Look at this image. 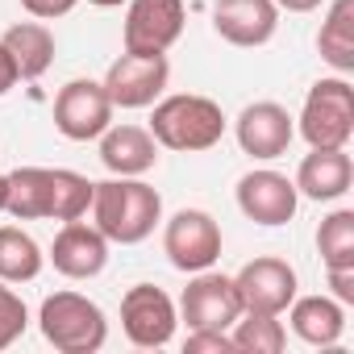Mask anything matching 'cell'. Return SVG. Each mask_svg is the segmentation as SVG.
<instances>
[{"instance_id": "1", "label": "cell", "mask_w": 354, "mask_h": 354, "mask_svg": "<svg viewBox=\"0 0 354 354\" xmlns=\"http://www.w3.org/2000/svg\"><path fill=\"white\" fill-rule=\"evenodd\" d=\"M92 225L117 242V246H138L154 234L162 221V196L142 180V175H113V180L92 188Z\"/></svg>"}, {"instance_id": "2", "label": "cell", "mask_w": 354, "mask_h": 354, "mask_svg": "<svg viewBox=\"0 0 354 354\" xmlns=\"http://www.w3.org/2000/svg\"><path fill=\"white\" fill-rule=\"evenodd\" d=\"M150 133L162 150H180V154H201L213 150L225 138V113L217 100L196 96V92H175V96H158L150 104Z\"/></svg>"}, {"instance_id": "3", "label": "cell", "mask_w": 354, "mask_h": 354, "mask_svg": "<svg viewBox=\"0 0 354 354\" xmlns=\"http://www.w3.org/2000/svg\"><path fill=\"white\" fill-rule=\"evenodd\" d=\"M38 329L59 354H96L109 342V317L84 292H55L38 308Z\"/></svg>"}, {"instance_id": "4", "label": "cell", "mask_w": 354, "mask_h": 354, "mask_svg": "<svg viewBox=\"0 0 354 354\" xmlns=\"http://www.w3.org/2000/svg\"><path fill=\"white\" fill-rule=\"evenodd\" d=\"M296 133L308 146H350L354 138V88L346 75L317 80L296 117Z\"/></svg>"}, {"instance_id": "5", "label": "cell", "mask_w": 354, "mask_h": 354, "mask_svg": "<svg viewBox=\"0 0 354 354\" xmlns=\"http://www.w3.org/2000/svg\"><path fill=\"white\" fill-rule=\"evenodd\" d=\"M162 254L175 271H209L221 259V225L205 209H180L162 225Z\"/></svg>"}, {"instance_id": "6", "label": "cell", "mask_w": 354, "mask_h": 354, "mask_svg": "<svg viewBox=\"0 0 354 354\" xmlns=\"http://www.w3.org/2000/svg\"><path fill=\"white\" fill-rule=\"evenodd\" d=\"M113 100L100 80H67L55 96V129L67 142H96L113 125Z\"/></svg>"}, {"instance_id": "7", "label": "cell", "mask_w": 354, "mask_h": 354, "mask_svg": "<svg viewBox=\"0 0 354 354\" xmlns=\"http://www.w3.org/2000/svg\"><path fill=\"white\" fill-rule=\"evenodd\" d=\"M175 325H180V308L162 288L133 283L121 296V329L138 350H162L175 337Z\"/></svg>"}, {"instance_id": "8", "label": "cell", "mask_w": 354, "mask_h": 354, "mask_svg": "<svg viewBox=\"0 0 354 354\" xmlns=\"http://www.w3.org/2000/svg\"><path fill=\"white\" fill-rule=\"evenodd\" d=\"M125 50L129 55H167L184 38L188 9L184 0H125Z\"/></svg>"}, {"instance_id": "9", "label": "cell", "mask_w": 354, "mask_h": 354, "mask_svg": "<svg viewBox=\"0 0 354 354\" xmlns=\"http://www.w3.org/2000/svg\"><path fill=\"white\" fill-rule=\"evenodd\" d=\"M171 80V63L167 55H121L109 63L104 71V92L113 100V109H150Z\"/></svg>"}, {"instance_id": "10", "label": "cell", "mask_w": 354, "mask_h": 354, "mask_svg": "<svg viewBox=\"0 0 354 354\" xmlns=\"http://www.w3.org/2000/svg\"><path fill=\"white\" fill-rule=\"evenodd\" d=\"M180 317L188 321V329H225L242 317V300L234 288V275L221 271H196L180 296Z\"/></svg>"}, {"instance_id": "11", "label": "cell", "mask_w": 354, "mask_h": 354, "mask_svg": "<svg viewBox=\"0 0 354 354\" xmlns=\"http://www.w3.org/2000/svg\"><path fill=\"white\" fill-rule=\"evenodd\" d=\"M238 209L246 221L254 225H288L300 209V192L296 184L288 180L283 171H271V167H259V171H246L238 180Z\"/></svg>"}, {"instance_id": "12", "label": "cell", "mask_w": 354, "mask_h": 354, "mask_svg": "<svg viewBox=\"0 0 354 354\" xmlns=\"http://www.w3.org/2000/svg\"><path fill=\"white\" fill-rule=\"evenodd\" d=\"M234 288H238V300H242V313H271V317H283V308L296 300V271L292 263L275 259V254H263V259H250L238 275H234Z\"/></svg>"}, {"instance_id": "13", "label": "cell", "mask_w": 354, "mask_h": 354, "mask_svg": "<svg viewBox=\"0 0 354 354\" xmlns=\"http://www.w3.org/2000/svg\"><path fill=\"white\" fill-rule=\"evenodd\" d=\"M234 138H238L242 154H250L259 162H271V158L288 154V146L296 138V117L275 100H254L238 113Z\"/></svg>"}, {"instance_id": "14", "label": "cell", "mask_w": 354, "mask_h": 354, "mask_svg": "<svg viewBox=\"0 0 354 354\" xmlns=\"http://www.w3.org/2000/svg\"><path fill=\"white\" fill-rule=\"evenodd\" d=\"M109 238L96 230V225H88L84 217L80 221H63V230L55 234V242H50V263H55V271L59 275H67V279H96L104 267H109Z\"/></svg>"}, {"instance_id": "15", "label": "cell", "mask_w": 354, "mask_h": 354, "mask_svg": "<svg viewBox=\"0 0 354 354\" xmlns=\"http://www.w3.org/2000/svg\"><path fill=\"white\" fill-rule=\"evenodd\" d=\"M213 30L230 46L254 50L275 38L279 9H275V0H213Z\"/></svg>"}, {"instance_id": "16", "label": "cell", "mask_w": 354, "mask_h": 354, "mask_svg": "<svg viewBox=\"0 0 354 354\" xmlns=\"http://www.w3.org/2000/svg\"><path fill=\"white\" fill-rule=\"evenodd\" d=\"M292 184L304 201H317V205L342 201L354 184V162H350L346 146H308Z\"/></svg>"}, {"instance_id": "17", "label": "cell", "mask_w": 354, "mask_h": 354, "mask_svg": "<svg viewBox=\"0 0 354 354\" xmlns=\"http://www.w3.org/2000/svg\"><path fill=\"white\" fill-rule=\"evenodd\" d=\"M288 313V325L292 333L304 342V346H317V350H333L346 333V304L333 300L329 292H317V296H300L283 308Z\"/></svg>"}, {"instance_id": "18", "label": "cell", "mask_w": 354, "mask_h": 354, "mask_svg": "<svg viewBox=\"0 0 354 354\" xmlns=\"http://www.w3.org/2000/svg\"><path fill=\"white\" fill-rule=\"evenodd\" d=\"M96 142L109 175H146L158 162V142L142 125H109Z\"/></svg>"}, {"instance_id": "19", "label": "cell", "mask_w": 354, "mask_h": 354, "mask_svg": "<svg viewBox=\"0 0 354 354\" xmlns=\"http://www.w3.org/2000/svg\"><path fill=\"white\" fill-rule=\"evenodd\" d=\"M0 42H5V50L13 55L21 80H42V75L50 71V63H55V34H50V26L38 21V17L9 26Z\"/></svg>"}, {"instance_id": "20", "label": "cell", "mask_w": 354, "mask_h": 354, "mask_svg": "<svg viewBox=\"0 0 354 354\" xmlns=\"http://www.w3.org/2000/svg\"><path fill=\"white\" fill-rule=\"evenodd\" d=\"M9 196L5 213L13 221H46L50 217V167H17L5 175Z\"/></svg>"}, {"instance_id": "21", "label": "cell", "mask_w": 354, "mask_h": 354, "mask_svg": "<svg viewBox=\"0 0 354 354\" xmlns=\"http://www.w3.org/2000/svg\"><path fill=\"white\" fill-rule=\"evenodd\" d=\"M317 50L337 75L354 71V0H333L329 5L321 34H317Z\"/></svg>"}, {"instance_id": "22", "label": "cell", "mask_w": 354, "mask_h": 354, "mask_svg": "<svg viewBox=\"0 0 354 354\" xmlns=\"http://www.w3.org/2000/svg\"><path fill=\"white\" fill-rule=\"evenodd\" d=\"M42 246L21 225H0V279L5 283H30L42 275Z\"/></svg>"}, {"instance_id": "23", "label": "cell", "mask_w": 354, "mask_h": 354, "mask_svg": "<svg viewBox=\"0 0 354 354\" xmlns=\"http://www.w3.org/2000/svg\"><path fill=\"white\" fill-rule=\"evenodd\" d=\"M230 342L234 354H279L288 346V329L271 313H242L230 325Z\"/></svg>"}, {"instance_id": "24", "label": "cell", "mask_w": 354, "mask_h": 354, "mask_svg": "<svg viewBox=\"0 0 354 354\" xmlns=\"http://www.w3.org/2000/svg\"><path fill=\"white\" fill-rule=\"evenodd\" d=\"M92 180L67 167H50V217L46 221H80L92 209Z\"/></svg>"}, {"instance_id": "25", "label": "cell", "mask_w": 354, "mask_h": 354, "mask_svg": "<svg viewBox=\"0 0 354 354\" xmlns=\"http://www.w3.org/2000/svg\"><path fill=\"white\" fill-rule=\"evenodd\" d=\"M317 254L325 267H354V209H333L321 221Z\"/></svg>"}, {"instance_id": "26", "label": "cell", "mask_w": 354, "mask_h": 354, "mask_svg": "<svg viewBox=\"0 0 354 354\" xmlns=\"http://www.w3.org/2000/svg\"><path fill=\"white\" fill-rule=\"evenodd\" d=\"M26 325H30V308H26V300L0 279V350H9L21 333H26Z\"/></svg>"}, {"instance_id": "27", "label": "cell", "mask_w": 354, "mask_h": 354, "mask_svg": "<svg viewBox=\"0 0 354 354\" xmlns=\"http://www.w3.org/2000/svg\"><path fill=\"white\" fill-rule=\"evenodd\" d=\"M184 354H234V342L225 329H188Z\"/></svg>"}, {"instance_id": "28", "label": "cell", "mask_w": 354, "mask_h": 354, "mask_svg": "<svg viewBox=\"0 0 354 354\" xmlns=\"http://www.w3.org/2000/svg\"><path fill=\"white\" fill-rule=\"evenodd\" d=\"M325 283L333 300H342L346 308L354 304V267H325Z\"/></svg>"}, {"instance_id": "29", "label": "cell", "mask_w": 354, "mask_h": 354, "mask_svg": "<svg viewBox=\"0 0 354 354\" xmlns=\"http://www.w3.org/2000/svg\"><path fill=\"white\" fill-rule=\"evenodd\" d=\"M80 0H21V9L38 21H55V17H67Z\"/></svg>"}, {"instance_id": "30", "label": "cell", "mask_w": 354, "mask_h": 354, "mask_svg": "<svg viewBox=\"0 0 354 354\" xmlns=\"http://www.w3.org/2000/svg\"><path fill=\"white\" fill-rule=\"evenodd\" d=\"M17 63H13V55L5 50V42H0V96H5V92H13L17 88Z\"/></svg>"}, {"instance_id": "31", "label": "cell", "mask_w": 354, "mask_h": 354, "mask_svg": "<svg viewBox=\"0 0 354 354\" xmlns=\"http://www.w3.org/2000/svg\"><path fill=\"white\" fill-rule=\"evenodd\" d=\"M325 5V0H275L279 13H317Z\"/></svg>"}, {"instance_id": "32", "label": "cell", "mask_w": 354, "mask_h": 354, "mask_svg": "<svg viewBox=\"0 0 354 354\" xmlns=\"http://www.w3.org/2000/svg\"><path fill=\"white\" fill-rule=\"evenodd\" d=\"M88 5H96V9H121L125 0H88Z\"/></svg>"}, {"instance_id": "33", "label": "cell", "mask_w": 354, "mask_h": 354, "mask_svg": "<svg viewBox=\"0 0 354 354\" xmlns=\"http://www.w3.org/2000/svg\"><path fill=\"white\" fill-rule=\"evenodd\" d=\"M5 196H9V184H5V175H0V213H5Z\"/></svg>"}]
</instances>
